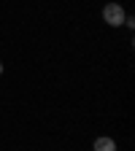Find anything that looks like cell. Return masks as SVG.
Listing matches in <instances>:
<instances>
[{
	"instance_id": "obj_1",
	"label": "cell",
	"mask_w": 135,
	"mask_h": 151,
	"mask_svg": "<svg viewBox=\"0 0 135 151\" xmlns=\"http://www.w3.org/2000/svg\"><path fill=\"white\" fill-rule=\"evenodd\" d=\"M124 8L119 6V3H108L105 8H103V19H105V24H111V27H119V24H124Z\"/></svg>"
},
{
	"instance_id": "obj_2",
	"label": "cell",
	"mask_w": 135,
	"mask_h": 151,
	"mask_svg": "<svg viewBox=\"0 0 135 151\" xmlns=\"http://www.w3.org/2000/svg\"><path fill=\"white\" fill-rule=\"evenodd\" d=\"M95 151H116V143H113V138H97L92 143Z\"/></svg>"
},
{
	"instance_id": "obj_3",
	"label": "cell",
	"mask_w": 135,
	"mask_h": 151,
	"mask_svg": "<svg viewBox=\"0 0 135 151\" xmlns=\"http://www.w3.org/2000/svg\"><path fill=\"white\" fill-rule=\"evenodd\" d=\"M124 24H127V27L132 30V27H135V19H132V16H124Z\"/></svg>"
},
{
	"instance_id": "obj_4",
	"label": "cell",
	"mask_w": 135,
	"mask_h": 151,
	"mask_svg": "<svg viewBox=\"0 0 135 151\" xmlns=\"http://www.w3.org/2000/svg\"><path fill=\"white\" fill-rule=\"evenodd\" d=\"M0 73H3V62H0Z\"/></svg>"
}]
</instances>
